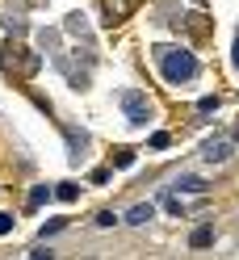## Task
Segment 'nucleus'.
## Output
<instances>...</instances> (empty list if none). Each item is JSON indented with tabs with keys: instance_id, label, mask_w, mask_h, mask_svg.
<instances>
[{
	"instance_id": "obj_1",
	"label": "nucleus",
	"mask_w": 239,
	"mask_h": 260,
	"mask_svg": "<svg viewBox=\"0 0 239 260\" xmlns=\"http://www.w3.org/2000/svg\"><path fill=\"white\" fill-rule=\"evenodd\" d=\"M155 63L168 84H189L197 76V59L189 51H181V46H155Z\"/></svg>"
},
{
	"instance_id": "obj_2",
	"label": "nucleus",
	"mask_w": 239,
	"mask_h": 260,
	"mask_svg": "<svg viewBox=\"0 0 239 260\" xmlns=\"http://www.w3.org/2000/svg\"><path fill=\"white\" fill-rule=\"evenodd\" d=\"M122 109H126V122L130 126H147V118H151V101L143 92H122Z\"/></svg>"
},
{
	"instance_id": "obj_3",
	"label": "nucleus",
	"mask_w": 239,
	"mask_h": 260,
	"mask_svg": "<svg viewBox=\"0 0 239 260\" xmlns=\"http://www.w3.org/2000/svg\"><path fill=\"white\" fill-rule=\"evenodd\" d=\"M151 218H155V210H151V206H134L130 214H126V222H130V226H143V222H151Z\"/></svg>"
},
{
	"instance_id": "obj_4",
	"label": "nucleus",
	"mask_w": 239,
	"mask_h": 260,
	"mask_svg": "<svg viewBox=\"0 0 239 260\" xmlns=\"http://www.w3.org/2000/svg\"><path fill=\"white\" fill-rule=\"evenodd\" d=\"M227 155H231L227 143H206V159H210V164H222Z\"/></svg>"
},
{
	"instance_id": "obj_5",
	"label": "nucleus",
	"mask_w": 239,
	"mask_h": 260,
	"mask_svg": "<svg viewBox=\"0 0 239 260\" xmlns=\"http://www.w3.org/2000/svg\"><path fill=\"white\" fill-rule=\"evenodd\" d=\"M189 243H193V248H206V243H214V226H197V231L189 235Z\"/></svg>"
},
{
	"instance_id": "obj_6",
	"label": "nucleus",
	"mask_w": 239,
	"mask_h": 260,
	"mask_svg": "<svg viewBox=\"0 0 239 260\" xmlns=\"http://www.w3.org/2000/svg\"><path fill=\"white\" fill-rule=\"evenodd\" d=\"M177 189H185V193H206V181H201V176H181Z\"/></svg>"
},
{
	"instance_id": "obj_7",
	"label": "nucleus",
	"mask_w": 239,
	"mask_h": 260,
	"mask_svg": "<svg viewBox=\"0 0 239 260\" xmlns=\"http://www.w3.org/2000/svg\"><path fill=\"white\" fill-rule=\"evenodd\" d=\"M114 222H118V218L109 214V210H101V214H97V226H114Z\"/></svg>"
},
{
	"instance_id": "obj_8",
	"label": "nucleus",
	"mask_w": 239,
	"mask_h": 260,
	"mask_svg": "<svg viewBox=\"0 0 239 260\" xmlns=\"http://www.w3.org/2000/svg\"><path fill=\"white\" fill-rule=\"evenodd\" d=\"M9 231H13V218H9V214H0V235H9Z\"/></svg>"
},
{
	"instance_id": "obj_9",
	"label": "nucleus",
	"mask_w": 239,
	"mask_h": 260,
	"mask_svg": "<svg viewBox=\"0 0 239 260\" xmlns=\"http://www.w3.org/2000/svg\"><path fill=\"white\" fill-rule=\"evenodd\" d=\"M235 72H239V38H235Z\"/></svg>"
}]
</instances>
